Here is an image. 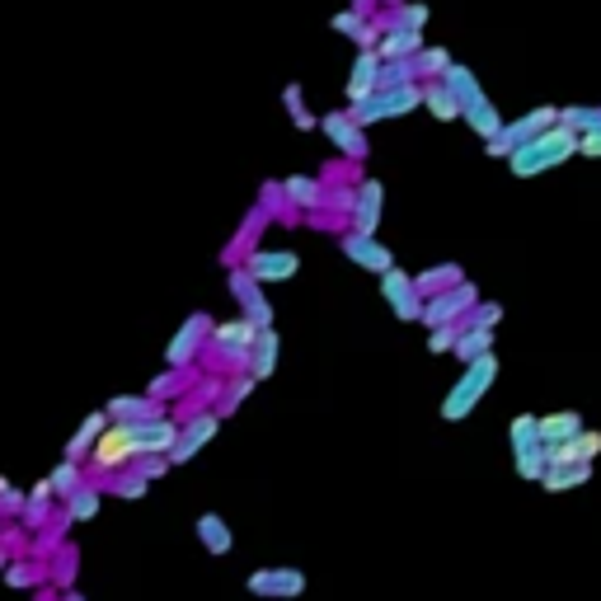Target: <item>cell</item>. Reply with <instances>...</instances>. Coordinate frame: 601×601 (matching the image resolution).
I'll return each instance as SVG.
<instances>
[{"mask_svg":"<svg viewBox=\"0 0 601 601\" xmlns=\"http://www.w3.org/2000/svg\"><path fill=\"white\" fill-rule=\"evenodd\" d=\"M381 207H386V188L376 184V179H362L353 193V231L357 235H376V226H381Z\"/></svg>","mask_w":601,"mask_h":601,"instance_id":"17","label":"cell"},{"mask_svg":"<svg viewBox=\"0 0 601 601\" xmlns=\"http://www.w3.org/2000/svg\"><path fill=\"white\" fill-rule=\"evenodd\" d=\"M5 489H10V479H5V475H0V494H5Z\"/></svg>","mask_w":601,"mask_h":601,"instance_id":"55","label":"cell"},{"mask_svg":"<svg viewBox=\"0 0 601 601\" xmlns=\"http://www.w3.org/2000/svg\"><path fill=\"white\" fill-rule=\"evenodd\" d=\"M259 339V324L249 320V315H235V320H221L212 329V353L226 362V367H240L249 371V348Z\"/></svg>","mask_w":601,"mask_h":601,"instance_id":"5","label":"cell"},{"mask_svg":"<svg viewBox=\"0 0 601 601\" xmlns=\"http://www.w3.org/2000/svg\"><path fill=\"white\" fill-rule=\"evenodd\" d=\"M52 484H47V479H38V484H33L29 489V503H24V517H19V526H24V531H47V526L57 522V517H52Z\"/></svg>","mask_w":601,"mask_h":601,"instance_id":"23","label":"cell"},{"mask_svg":"<svg viewBox=\"0 0 601 601\" xmlns=\"http://www.w3.org/2000/svg\"><path fill=\"white\" fill-rule=\"evenodd\" d=\"M418 292L423 296H437V292H447V287H456V282H465L461 278V268L456 263H442V268H428V273H418Z\"/></svg>","mask_w":601,"mask_h":601,"instance_id":"36","label":"cell"},{"mask_svg":"<svg viewBox=\"0 0 601 601\" xmlns=\"http://www.w3.org/2000/svg\"><path fill=\"white\" fill-rule=\"evenodd\" d=\"M381 90V52L376 47H357V62H353V76H348V99H367V94Z\"/></svg>","mask_w":601,"mask_h":601,"instance_id":"18","label":"cell"},{"mask_svg":"<svg viewBox=\"0 0 601 601\" xmlns=\"http://www.w3.org/2000/svg\"><path fill=\"white\" fill-rule=\"evenodd\" d=\"M132 461H137L132 428H127V423H108V432L94 442V451H90V470H99V475H118V470H127Z\"/></svg>","mask_w":601,"mask_h":601,"instance_id":"6","label":"cell"},{"mask_svg":"<svg viewBox=\"0 0 601 601\" xmlns=\"http://www.w3.org/2000/svg\"><path fill=\"white\" fill-rule=\"evenodd\" d=\"M216 432H221V414H216V409L212 414H193L184 428H179V442H174V451H170V465H188L207 442H212Z\"/></svg>","mask_w":601,"mask_h":601,"instance_id":"13","label":"cell"},{"mask_svg":"<svg viewBox=\"0 0 601 601\" xmlns=\"http://www.w3.org/2000/svg\"><path fill=\"white\" fill-rule=\"evenodd\" d=\"M494 353V329H465L461 324V343H456V357H461L465 367L475 362V357H489Z\"/></svg>","mask_w":601,"mask_h":601,"instance_id":"34","label":"cell"},{"mask_svg":"<svg viewBox=\"0 0 601 601\" xmlns=\"http://www.w3.org/2000/svg\"><path fill=\"white\" fill-rule=\"evenodd\" d=\"M320 132L334 141V151H343L348 160H367V127L357 123L348 108H343V113H324Z\"/></svg>","mask_w":601,"mask_h":601,"instance_id":"12","label":"cell"},{"mask_svg":"<svg viewBox=\"0 0 601 601\" xmlns=\"http://www.w3.org/2000/svg\"><path fill=\"white\" fill-rule=\"evenodd\" d=\"M559 123L573 127L578 137H587V132H597V127H601V108H583V104L559 108Z\"/></svg>","mask_w":601,"mask_h":601,"instance_id":"40","label":"cell"},{"mask_svg":"<svg viewBox=\"0 0 601 601\" xmlns=\"http://www.w3.org/2000/svg\"><path fill=\"white\" fill-rule=\"evenodd\" d=\"M423 104V85H395V90H376V94H367V99H357L348 113H353L362 127H371V123H381V118H404V113H414V108Z\"/></svg>","mask_w":601,"mask_h":601,"instance_id":"3","label":"cell"},{"mask_svg":"<svg viewBox=\"0 0 601 601\" xmlns=\"http://www.w3.org/2000/svg\"><path fill=\"white\" fill-rule=\"evenodd\" d=\"M423 33L418 29H400V24H390L386 33H381V43H376V52H381V62H409V57H418L423 52Z\"/></svg>","mask_w":601,"mask_h":601,"instance_id":"19","label":"cell"},{"mask_svg":"<svg viewBox=\"0 0 601 601\" xmlns=\"http://www.w3.org/2000/svg\"><path fill=\"white\" fill-rule=\"evenodd\" d=\"M108 409H94V414H85V423H80V432L66 442V461H90V451H94V442L108 432Z\"/></svg>","mask_w":601,"mask_h":601,"instance_id":"22","label":"cell"},{"mask_svg":"<svg viewBox=\"0 0 601 601\" xmlns=\"http://www.w3.org/2000/svg\"><path fill=\"white\" fill-rule=\"evenodd\" d=\"M254 386H259V381H254L249 371H245V376H235L231 386H226V400H221V409H216V414L226 418V414H231V409H235V404H240V400H249V390H254Z\"/></svg>","mask_w":601,"mask_h":601,"instance_id":"45","label":"cell"},{"mask_svg":"<svg viewBox=\"0 0 601 601\" xmlns=\"http://www.w3.org/2000/svg\"><path fill=\"white\" fill-rule=\"evenodd\" d=\"M104 409H108V418H113V423H141V418L165 414V409H160V400H151V395H113Z\"/></svg>","mask_w":601,"mask_h":601,"instance_id":"27","label":"cell"},{"mask_svg":"<svg viewBox=\"0 0 601 601\" xmlns=\"http://www.w3.org/2000/svg\"><path fill=\"white\" fill-rule=\"evenodd\" d=\"M437 80H442V85H447V90L456 94V99H461V113H465V108H475L479 99H489V94L479 90V76L470 71V66H461V62H451Z\"/></svg>","mask_w":601,"mask_h":601,"instance_id":"25","label":"cell"},{"mask_svg":"<svg viewBox=\"0 0 601 601\" xmlns=\"http://www.w3.org/2000/svg\"><path fill=\"white\" fill-rule=\"evenodd\" d=\"M381 296L390 301L395 320H423V306H428V296L418 292V282L409 278L404 268H390V273H381Z\"/></svg>","mask_w":601,"mask_h":601,"instance_id":"9","label":"cell"},{"mask_svg":"<svg viewBox=\"0 0 601 601\" xmlns=\"http://www.w3.org/2000/svg\"><path fill=\"white\" fill-rule=\"evenodd\" d=\"M447 66H451V52H447V47H423V52L414 57V71H418V76H432V80L442 76Z\"/></svg>","mask_w":601,"mask_h":601,"instance_id":"42","label":"cell"},{"mask_svg":"<svg viewBox=\"0 0 601 601\" xmlns=\"http://www.w3.org/2000/svg\"><path fill=\"white\" fill-rule=\"evenodd\" d=\"M508 442L512 451H526V447H540V414H517L508 428Z\"/></svg>","mask_w":601,"mask_h":601,"instance_id":"39","label":"cell"},{"mask_svg":"<svg viewBox=\"0 0 601 601\" xmlns=\"http://www.w3.org/2000/svg\"><path fill=\"white\" fill-rule=\"evenodd\" d=\"M583 432V414L578 409H559V414H545L540 418V442L545 447H555V442H569Z\"/></svg>","mask_w":601,"mask_h":601,"instance_id":"29","label":"cell"},{"mask_svg":"<svg viewBox=\"0 0 601 601\" xmlns=\"http://www.w3.org/2000/svg\"><path fill=\"white\" fill-rule=\"evenodd\" d=\"M456 343H461V324H437V329H428V353H456Z\"/></svg>","mask_w":601,"mask_h":601,"instance_id":"44","label":"cell"},{"mask_svg":"<svg viewBox=\"0 0 601 601\" xmlns=\"http://www.w3.org/2000/svg\"><path fill=\"white\" fill-rule=\"evenodd\" d=\"M47 484H52V494L66 503V498H71L80 484H85V465H80V461H62L52 475H47Z\"/></svg>","mask_w":601,"mask_h":601,"instance_id":"35","label":"cell"},{"mask_svg":"<svg viewBox=\"0 0 601 601\" xmlns=\"http://www.w3.org/2000/svg\"><path fill=\"white\" fill-rule=\"evenodd\" d=\"M231 296L240 301V315H249L259 329H273V306L263 296V282H254L245 268H231Z\"/></svg>","mask_w":601,"mask_h":601,"instance_id":"15","label":"cell"},{"mask_svg":"<svg viewBox=\"0 0 601 601\" xmlns=\"http://www.w3.org/2000/svg\"><path fill=\"white\" fill-rule=\"evenodd\" d=\"M555 123H559V108H555V104L531 108V113H522V118H512V123H503V132H498V137L484 141V151L494 155V160H503V155H512L517 146H526V141H536L540 132H550Z\"/></svg>","mask_w":601,"mask_h":601,"instance_id":"4","label":"cell"},{"mask_svg":"<svg viewBox=\"0 0 601 601\" xmlns=\"http://www.w3.org/2000/svg\"><path fill=\"white\" fill-rule=\"evenodd\" d=\"M282 104H287V113H292V123L301 127V132H315V127H320V118H315L306 108V99H301V85H287V90H282Z\"/></svg>","mask_w":601,"mask_h":601,"instance_id":"41","label":"cell"},{"mask_svg":"<svg viewBox=\"0 0 601 601\" xmlns=\"http://www.w3.org/2000/svg\"><path fill=\"white\" fill-rule=\"evenodd\" d=\"M475 306H479L475 282H456V287H447V292L428 296V306H423V324H428V329H437V324H461Z\"/></svg>","mask_w":601,"mask_h":601,"instance_id":"7","label":"cell"},{"mask_svg":"<svg viewBox=\"0 0 601 601\" xmlns=\"http://www.w3.org/2000/svg\"><path fill=\"white\" fill-rule=\"evenodd\" d=\"M212 329L216 324L207 320V315H188L184 324H179V334L170 339V348H165V367H174V371H184L193 357H198V348L207 339H212Z\"/></svg>","mask_w":601,"mask_h":601,"instance_id":"11","label":"cell"},{"mask_svg":"<svg viewBox=\"0 0 601 601\" xmlns=\"http://www.w3.org/2000/svg\"><path fill=\"white\" fill-rule=\"evenodd\" d=\"M423 104L432 108L437 123H456V118H461V99H456L442 80H428V85H423Z\"/></svg>","mask_w":601,"mask_h":601,"instance_id":"32","label":"cell"},{"mask_svg":"<svg viewBox=\"0 0 601 601\" xmlns=\"http://www.w3.org/2000/svg\"><path fill=\"white\" fill-rule=\"evenodd\" d=\"M5 564H10V545L0 540V573H5Z\"/></svg>","mask_w":601,"mask_h":601,"instance_id":"53","label":"cell"},{"mask_svg":"<svg viewBox=\"0 0 601 601\" xmlns=\"http://www.w3.org/2000/svg\"><path fill=\"white\" fill-rule=\"evenodd\" d=\"M47 578H52V583L62 587H71V578H76V550H62V564H57V559H52V569H47Z\"/></svg>","mask_w":601,"mask_h":601,"instance_id":"47","label":"cell"},{"mask_svg":"<svg viewBox=\"0 0 601 601\" xmlns=\"http://www.w3.org/2000/svg\"><path fill=\"white\" fill-rule=\"evenodd\" d=\"M245 273L254 282H292L301 273V254H292V249H259V254L245 259Z\"/></svg>","mask_w":601,"mask_h":601,"instance_id":"14","label":"cell"},{"mask_svg":"<svg viewBox=\"0 0 601 601\" xmlns=\"http://www.w3.org/2000/svg\"><path fill=\"white\" fill-rule=\"evenodd\" d=\"M174 386H179V376H174V367H170L151 390H146V395H151V400H165V390H174Z\"/></svg>","mask_w":601,"mask_h":601,"instance_id":"51","label":"cell"},{"mask_svg":"<svg viewBox=\"0 0 601 601\" xmlns=\"http://www.w3.org/2000/svg\"><path fill=\"white\" fill-rule=\"evenodd\" d=\"M99 503H104V484H94V479H85L76 494L66 498L62 508V522L66 526H80V522H94L99 517Z\"/></svg>","mask_w":601,"mask_h":601,"instance_id":"21","label":"cell"},{"mask_svg":"<svg viewBox=\"0 0 601 601\" xmlns=\"http://www.w3.org/2000/svg\"><path fill=\"white\" fill-rule=\"evenodd\" d=\"M390 24H400V29H418V33H423V24H428V5H400Z\"/></svg>","mask_w":601,"mask_h":601,"instance_id":"49","label":"cell"},{"mask_svg":"<svg viewBox=\"0 0 601 601\" xmlns=\"http://www.w3.org/2000/svg\"><path fill=\"white\" fill-rule=\"evenodd\" d=\"M282 198L296 202V207H306V212H315L324 202V184L310 179V174H287V179H282Z\"/></svg>","mask_w":601,"mask_h":601,"instance_id":"30","label":"cell"},{"mask_svg":"<svg viewBox=\"0 0 601 601\" xmlns=\"http://www.w3.org/2000/svg\"><path fill=\"white\" fill-rule=\"evenodd\" d=\"M494 381H498V357L489 353V357H475L470 367L461 371V381L447 390V400H442V418L447 423H461V418H470L475 414V404L494 390Z\"/></svg>","mask_w":601,"mask_h":601,"instance_id":"2","label":"cell"},{"mask_svg":"<svg viewBox=\"0 0 601 601\" xmlns=\"http://www.w3.org/2000/svg\"><path fill=\"white\" fill-rule=\"evenodd\" d=\"M578 155H587V160H601V127H597V132H587L583 151H578Z\"/></svg>","mask_w":601,"mask_h":601,"instance_id":"52","label":"cell"},{"mask_svg":"<svg viewBox=\"0 0 601 601\" xmlns=\"http://www.w3.org/2000/svg\"><path fill=\"white\" fill-rule=\"evenodd\" d=\"M583 151V137L573 132V127L555 123L550 132H540L536 141H526V146H517V151L508 155V165L517 179H536V174L545 170H559L564 160H573V155Z\"/></svg>","mask_w":601,"mask_h":601,"instance_id":"1","label":"cell"},{"mask_svg":"<svg viewBox=\"0 0 601 601\" xmlns=\"http://www.w3.org/2000/svg\"><path fill=\"white\" fill-rule=\"evenodd\" d=\"M512 465H517V475L522 479L540 484L545 470H550V461H545V442H540V447H526V451H512Z\"/></svg>","mask_w":601,"mask_h":601,"instance_id":"38","label":"cell"},{"mask_svg":"<svg viewBox=\"0 0 601 601\" xmlns=\"http://www.w3.org/2000/svg\"><path fill=\"white\" fill-rule=\"evenodd\" d=\"M132 470H137V475H146V479H160L165 470H174V465H170V456H137V461H132Z\"/></svg>","mask_w":601,"mask_h":601,"instance_id":"50","label":"cell"},{"mask_svg":"<svg viewBox=\"0 0 601 601\" xmlns=\"http://www.w3.org/2000/svg\"><path fill=\"white\" fill-rule=\"evenodd\" d=\"M62 601H85V597H80V592H71V587H66V592H62Z\"/></svg>","mask_w":601,"mask_h":601,"instance_id":"54","label":"cell"},{"mask_svg":"<svg viewBox=\"0 0 601 601\" xmlns=\"http://www.w3.org/2000/svg\"><path fill=\"white\" fill-rule=\"evenodd\" d=\"M418 71H414V57L409 62H381V90H395V85H414Z\"/></svg>","mask_w":601,"mask_h":601,"instance_id":"43","label":"cell"},{"mask_svg":"<svg viewBox=\"0 0 601 601\" xmlns=\"http://www.w3.org/2000/svg\"><path fill=\"white\" fill-rule=\"evenodd\" d=\"M245 592L249 597H263V601H296L306 592V573L301 569H254L245 578Z\"/></svg>","mask_w":601,"mask_h":601,"instance_id":"8","label":"cell"},{"mask_svg":"<svg viewBox=\"0 0 601 601\" xmlns=\"http://www.w3.org/2000/svg\"><path fill=\"white\" fill-rule=\"evenodd\" d=\"M587 479H592V461L550 465V470H545V479H540V489H545V494H569V489H583Z\"/></svg>","mask_w":601,"mask_h":601,"instance_id":"26","label":"cell"},{"mask_svg":"<svg viewBox=\"0 0 601 601\" xmlns=\"http://www.w3.org/2000/svg\"><path fill=\"white\" fill-rule=\"evenodd\" d=\"M127 428H132L137 456H170L184 423H179V418H170V414H155V418H141V423H127Z\"/></svg>","mask_w":601,"mask_h":601,"instance_id":"10","label":"cell"},{"mask_svg":"<svg viewBox=\"0 0 601 601\" xmlns=\"http://www.w3.org/2000/svg\"><path fill=\"white\" fill-rule=\"evenodd\" d=\"M278 353H282L278 329H259V339L249 348V376H254V381H268L273 367H278Z\"/></svg>","mask_w":601,"mask_h":601,"instance_id":"24","label":"cell"},{"mask_svg":"<svg viewBox=\"0 0 601 601\" xmlns=\"http://www.w3.org/2000/svg\"><path fill=\"white\" fill-rule=\"evenodd\" d=\"M146 484H151V479L137 475L132 465L118 470V475H104V489H108V494H118V498H146Z\"/></svg>","mask_w":601,"mask_h":601,"instance_id":"37","label":"cell"},{"mask_svg":"<svg viewBox=\"0 0 601 601\" xmlns=\"http://www.w3.org/2000/svg\"><path fill=\"white\" fill-rule=\"evenodd\" d=\"M343 254H348V259H353L357 268L376 273V278H381V273H390V268H400V263H395V254H390V249L381 245L376 235H357V231H348V235H343Z\"/></svg>","mask_w":601,"mask_h":601,"instance_id":"16","label":"cell"},{"mask_svg":"<svg viewBox=\"0 0 601 601\" xmlns=\"http://www.w3.org/2000/svg\"><path fill=\"white\" fill-rule=\"evenodd\" d=\"M193 531H198L202 550H207L212 559H226L235 550V536H231V526H226V517H221V512H202Z\"/></svg>","mask_w":601,"mask_h":601,"instance_id":"20","label":"cell"},{"mask_svg":"<svg viewBox=\"0 0 601 601\" xmlns=\"http://www.w3.org/2000/svg\"><path fill=\"white\" fill-rule=\"evenodd\" d=\"M461 118H465V123H470V132H475V137H484V141H489V137H498V132H503V113H498V108H494V99H479L475 108H465Z\"/></svg>","mask_w":601,"mask_h":601,"instance_id":"33","label":"cell"},{"mask_svg":"<svg viewBox=\"0 0 601 601\" xmlns=\"http://www.w3.org/2000/svg\"><path fill=\"white\" fill-rule=\"evenodd\" d=\"M5 587H15V592H29V587H38V583H47V564H38V559H29V555H19V559H10L5 564Z\"/></svg>","mask_w":601,"mask_h":601,"instance_id":"31","label":"cell"},{"mask_svg":"<svg viewBox=\"0 0 601 601\" xmlns=\"http://www.w3.org/2000/svg\"><path fill=\"white\" fill-rule=\"evenodd\" d=\"M498 315H503V310H498V306H489V301H479V306L475 310H470V315H465V329H494V324H498Z\"/></svg>","mask_w":601,"mask_h":601,"instance_id":"48","label":"cell"},{"mask_svg":"<svg viewBox=\"0 0 601 601\" xmlns=\"http://www.w3.org/2000/svg\"><path fill=\"white\" fill-rule=\"evenodd\" d=\"M334 33H343V38H353L357 47H376L381 43V33H376V24H371L367 15H362V10H339V15H334Z\"/></svg>","mask_w":601,"mask_h":601,"instance_id":"28","label":"cell"},{"mask_svg":"<svg viewBox=\"0 0 601 601\" xmlns=\"http://www.w3.org/2000/svg\"><path fill=\"white\" fill-rule=\"evenodd\" d=\"M24 503H29L24 489H5V494H0V522H19V517H24Z\"/></svg>","mask_w":601,"mask_h":601,"instance_id":"46","label":"cell"}]
</instances>
